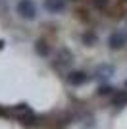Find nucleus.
Returning a JSON list of instances; mask_svg holds the SVG:
<instances>
[{"label": "nucleus", "instance_id": "2eb2a0df", "mask_svg": "<svg viewBox=\"0 0 127 129\" xmlns=\"http://www.w3.org/2000/svg\"><path fill=\"white\" fill-rule=\"evenodd\" d=\"M125 2H127V0H125Z\"/></svg>", "mask_w": 127, "mask_h": 129}, {"label": "nucleus", "instance_id": "6e6552de", "mask_svg": "<svg viewBox=\"0 0 127 129\" xmlns=\"http://www.w3.org/2000/svg\"><path fill=\"white\" fill-rule=\"evenodd\" d=\"M35 52L39 56H42V58H46V56H50V44L44 39H37L35 41Z\"/></svg>", "mask_w": 127, "mask_h": 129}, {"label": "nucleus", "instance_id": "4468645a", "mask_svg": "<svg viewBox=\"0 0 127 129\" xmlns=\"http://www.w3.org/2000/svg\"><path fill=\"white\" fill-rule=\"evenodd\" d=\"M123 87H125V89H127V79H125V83H123Z\"/></svg>", "mask_w": 127, "mask_h": 129}, {"label": "nucleus", "instance_id": "1a4fd4ad", "mask_svg": "<svg viewBox=\"0 0 127 129\" xmlns=\"http://www.w3.org/2000/svg\"><path fill=\"white\" fill-rule=\"evenodd\" d=\"M116 92V89L112 85H108V83H102V85H98V89H96V96H112Z\"/></svg>", "mask_w": 127, "mask_h": 129}, {"label": "nucleus", "instance_id": "f257e3e1", "mask_svg": "<svg viewBox=\"0 0 127 129\" xmlns=\"http://www.w3.org/2000/svg\"><path fill=\"white\" fill-rule=\"evenodd\" d=\"M16 12L21 19H27V21H33L39 14V8L35 4V0H19L16 4Z\"/></svg>", "mask_w": 127, "mask_h": 129}, {"label": "nucleus", "instance_id": "0eeeda50", "mask_svg": "<svg viewBox=\"0 0 127 129\" xmlns=\"http://www.w3.org/2000/svg\"><path fill=\"white\" fill-rule=\"evenodd\" d=\"M114 71H116V70H114V66H112V64H100V66H96L92 77H98V79H102L106 83V81L114 75Z\"/></svg>", "mask_w": 127, "mask_h": 129}, {"label": "nucleus", "instance_id": "f8f14e48", "mask_svg": "<svg viewBox=\"0 0 127 129\" xmlns=\"http://www.w3.org/2000/svg\"><path fill=\"white\" fill-rule=\"evenodd\" d=\"M6 114H12L10 110H4V108H0V116H6Z\"/></svg>", "mask_w": 127, "mask_h": 129}, {"label": "nucleus", "instance_id": "9d476101", "mask_svg": "<svg viewBox=\"0 0 127 129\" xmlns=\"http://www.w3.org/2000/svg\"><path fill=\"white\" fill-rule=\"evenodd\" d=\"M81 41H83V44H87V46H92V44L98 41V37H96V33L87 31V33H83V35H81Z\"/></svg>", "mask_w": 127, "mask_h": 129}, {"label": "nucleus", "instance_id": "39448f33", "mask_svg": "<svg viewBox=\"0 0 127 129\" xmlns=\"http://www.w3.org/2000/svg\"><path fill=\"white\" fill-rule=\"evenodd\" d=\"M66 6H68V0H44L42 2V8L48 14H62Z\"/></svg>", "mask_w": 127, "mask_h": 129}, {"label": "nucleus", "instance_id": "20e7f679", "mask_svg": "<svg viewBox=\"0 0 127 129\" xmlns=\"http://www.w3.org/2000/svg\"><path fill=\"white\" fill-rule=\"evenodd\" d=\"M73 64V54L68 48H58L56 50V58H54V68H66V66Z\"/></svg>", "mask_w": 127, "mask_h": 129}, {"label": "nucleus", "instance_id": "7ed1b4c3", "mask_svg": "<svg viewBox=\"0 0 127 129\" xmlns=\"http://www.w3.org/2000/svg\"><path fill=\"white\" fill-rule=\"evenodd\" d=\"M68 83L71 87H83V85H87L90 79H94V77L90 75V73H87L85 70H71V71H68Z\"/></svg>", "mask_w": 127, "mask_h": 129}, {"label": "nucleus", "instance_id": "ddd939ff", "mask_svg": "<svg viewBox=\"0 0 127 129\" xmlns=\"http://www.w3.org/2000/svg\"><path fill=\"white\" fill-rule=\"evenodd\" d=\"M4 48V41H2V39H0V50Z\"/></svg>", "mask_w": 127, "mask_h": 129}, {"label": "nucleus", "instance_id": "423d86ee", "mask_svg": "<svg viewBox=\"0 0 127 129\" xmlns=\"http://www.w3.org/2000/svg\"><path fill=\"white\" fill-rule=\"evenodd\" d=\"M110 106H114V108H125L127 106V89H116V92L110 98Z\"/></svg>", "mask_w": 127, "mask_h": 129}, {"label": "nucleus", "instance_id": "f03ea898", "mask_svg": "<svg viewBox=\"0 0 127 129\" xmlns=\"http://www.w3.org/2000/svg\"><path fill=\"white\" fill-rule=\"evenodd\" d=\"M108 46H110V50H121L123 46H127V29L112 31L108 37Z\"/></svg>", "mask_w": 127, "mask_h": 129}, {"label": "nucleus", "instance_id": "9b49d317", "mask_svg": "<svg viewBox=\"0 0 127 129\" xmlns=\"http://www.w3.org/2000/svg\"><path fill=\"white\" fill-rule=\"evenodd\" d=\"M90 2H92V6L98 8V10H106L108 4H110V0H90Z\"/></svg>", "mask_w": 127, "mask_h": 129}]
</instances>
